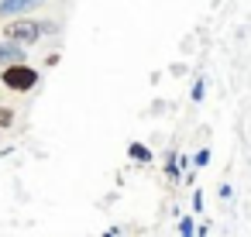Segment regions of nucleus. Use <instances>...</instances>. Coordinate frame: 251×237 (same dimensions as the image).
<instances>
[{
  "mask_svg": "<svg viewBox=\"0 0 251 237\" xmlns=\"http://www.w3.org/2000/svg\"><path fill=\"white\" fill-rule=\"evenodd\" d=\"M217 192H220V199H224V203H227V199H234V186H230V182H220V189H217Z\"/></svg>",
  "mask_w": 251,
  "mask_h": 237,
  "instance_id": "nucleus-11",
  "label": "nucleus"
},
{
  "mask_svg": "<svg viewBox=\"0 0 251 237\" xmlns=\"http://www.w3.org/2000/svg\"><path fill=\"white\" fill-rule=\"evenodd\" d=\"M193 230H196V220L193 216H179V237H193Z\"/></svg>",
  "mask_w": 251,
  "mask_h": 237,
  "instance_id": "nucleus-8",
  "label": "nucleus"
},
{
  "mask_svg": "<svg viewBox=\"0 0 251 237\" xmlns=\"http://www.w3.org/2000/svg\"><path fill=\"white\" fill-rule=\"evenodd\" d=\"M14 62H28V52H25V45H18V42H7V38H0V66H14Z\"/></svg>",
  "mask_w": 251,
  "mask_h": 237,
  "instance_id": "nucleus-4",
  "label": "nucleus"
},
{
  "mask_svg": "<svg viewBox=\"0 0 251 237\" xmlns=\"http://www.w3.org/2000/svg\"><path fill=\"white\" fill-rule=\"evenodd\" d=\"M0 83H4L11 93H31V90L38 86V69L28 66V62L4 66V72H0Z\"/></svg>",
  "mask_w": 251,
  "mask_h": 237,
  "instance_id": "nucleus-2",
  "label": "nucleus"
},
{
  "mask_svg": "<svg viewBox=\"0 0 251 237\" xmlns=\"http://www.w3.org/2000/svg\"><path fill=\"white\" fill-rule=\"evenodd\" d=\"M38 7H45V0H0V18H25Z\"/></svg>",
  "mask_w": 251,
  "mask_h": 237,
  "instance_id": "nucleus-3",
  "label": "nucleus"
},
{
  "mask_svg": "<svg viewBox=\"0 0 251 237\" xmlns=\"http://www.w3.org/2000/svg\"><path fill=\"white\" fill-rule=\"evenodd\" d=\"M127 151H131V158H134V162H151V148H145L141 141H131V144H127Z\"/></svg>",
  "mask_w": 251,
  "mask_h": 237,
  "instance_id": "nucleus-5",
  "label": "nucleus"
},
{
  "mask_svg": "<svg viewBox=\"0 0 251 237\" xmlns=\"http://www.w3.org/2000/svg\"><path fill=\"white\" fill-rule=\"evenodd\" d=\"M14 124V110H0V131Z\"/></svg>",
  "mask_w": 251,
  "mask_h": 237,
  "instance_id": "nucleus-12",
  "label": "nucleus"
},
{
  "mask_svg": "<svg viewBox=\"0 0 251 237\" xmlns=\"http://www.w3.org/2000/svg\"><path fill=\"white\" fill-rule=\"evenodd\" d=\"M103 237H121V230H117V227H110V230H107Z\"/></svg>",
  "mask_w": 251,
  "mask_h": 237,
  "instance_id": "nucleus-13",
  "label": "nucleus"
},
{
  "mask_svg": "<svg viewBox=\"0 0 251 237\" xmlns=\"http://www.w3.org/2000/svg\"><path fill=\"white\" fill-rule=\"evenodd\" d=\"M189 165H193V168H206V165H210V148H200V151L189 158Z\"/></svg>",
  "mask_w": 251,
  "mask_h": 237,
  "instance_id": "nucleus-7",
  "label": "nucleus"
},
{
  "mask_svg": "<svg viewBox=\"0 0 251 237\" xmlns=\"http://www.w3.org/2000/svg\"><path fill=\"white\" fill-rule=\"evenodd\" d=\"M189 206H193V213H203V206H206V203H203V189L193 192V203H189Z\"/></svg>",
  "mask_w": 251,
  "mask_h": 237,
  "instance_id": "nucleus-10",
  "label": "nucleus"
},
{
  "mask_svg": "<svg viewBox=\"0 0 251 237\" xmlns=\"http://www.w3.org/2000/svg\"><path fill=\"white\" fill-rule=\"evenodd\" d=\"M59 31L55 21H35V18H18L4 28V38L7 42H18V45H38L45 35Z\"/></svg>",
  "mask_w": 251,
  "mask_h": 237,
  "instance_id": "nucleus-1",
  "label": "nucleus"
},
{
  "mask_svg": "<svg viewBox=\"0 0 251 237\" xmlns=\"http://www.w3.org/2000/svg\"><path fill=\"white\" fill-rule=\"evenodd\" d=\"M165 175H169L172 182H179V179H182V168H179V162H176V151H169V155H165Z\"/></svg>",
  "mask_w": 251,
  "mask_h": 237,
  "instance_id": "nucleus-6",
  "label": "nucleus"
},
{
  "mask_svg": "<svg viewBox=\"0 0 251 237\" xmlns=\"http://www.w3.org/2000/svg\"><path fill=\"white\" fill-rule=\"evenodd\" d=\"M189 96H193L196 103H200V100L206 96V83H203V76H196V83H193V93H189Z\"/></svg>",
  "mask_w": 251,
  "mask_h": 237,
  "instance_id": "nucleus-9",
  "label": "nucleus"
}]
</instances>
